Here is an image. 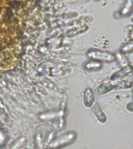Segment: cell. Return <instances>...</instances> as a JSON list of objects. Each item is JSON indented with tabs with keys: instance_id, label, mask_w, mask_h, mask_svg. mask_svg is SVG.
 <instances>
[{
	"instance_id": "cell-11",
	"label": "cell",
	"mask_w": 133,
	"mask_h": 149,
	"mask_svg": "<svg viewBox=\"0 0 133 149\" xmlns=\"http://www.w3.org/2000/svg\"><path fill=\"white\" fill-rule=\"evenodd\" d=\"M46 137L41 131H37L34 136L35 149H45Z\"/></svg>"
},
{
	"instance_id": "cell-14",
	"label": "cell",
	"mask_w": 133,
	"mask_h": 149,
	"mask_svg": "<svg viewBox=\"0 0 133 149\" xmlns=\"http://www.w3.org/2000/svg\"><path fill=\"white\" fill-rule=\"evenodd\" d=\"M26 142H27V138L26 137H20V138H18L13 142V144H12L9 149H20L26 144Z\"/></svg>"
},
{
	"instance_id": "cell-12",
	"label": "cell",
	"mask_w": 133,
	"mask_h": 149,
	"mask_svg": "<svg viewBox=\"0 0 133 149\" xmlns=\"http://www.w3.org/2000/svg\"><path fill=\"white\" fill-rule=\"evenodd\" d=\"M114 55H115V61L118 62V64L119 66L121 68L125 67L126 65L130 64L125 54L121 53L120 51H118L116 53H114Z\"/></svg>"
},
{
	"instance_id": "cell-10",
	"label": "cell",
	"mask_w": 133,
	"mask_h": 149,
	"mask_svg": "<svg viewBox=\"0 0 133 149\" xmlns=\"http://www.w3.org/2000/svg\"><path fill=\"white\" fill-rule=\"evenodd\" d=\"M103 63L97 61L89 60L84 63L83 68L88 72H96V71H100L103 68Z\"/></svg>"
},
{
	"instance_id": "cell-4",
	"label": "cell",
	"mask_w": 133,
	"mask_h": 149,
	"mask_svg": "<svg viewBox=\"0 0 133 149\" xmlns=\"http://www.w3.org/2000/svg\"><path fill=\"white\" fill-rule=\"evenodd\" d=\"M133 73V65L132 64L126 65L125 67L121 68L120 69L118 70L117 72H114L110 77V80L113 82H116L121 80L126 79L130 74Z\"/></svg>"
},
{
	"instance_id": "cell-3",
	"label": "cell",
	"mask_w": 133,
	"mask_h": 149,
	"mask_svg": "<svg viewBox=\"0 0 133 149\" xmlns=\"http://www.w3.org/2000/svg\"><path fill=\"white\" fill-rule=\"evenodd\" d=\"M86 55L89 60H93L101 63H112L115 61L114 53L101 49L91 48L86 51Z\"/></svg>"
},
{
	"instance_id": "cell-18",
	"label": "cell",
	"mask_w": 133,
	"mask_h": 149,
	"mask_svg": "<svg viewBox=\"0 0 133 149\" xmlns=\"http://www.w3.org/2000/svg\"><path fill=\"white\" fill-rule=\"evenodd\" d=\"M132 88H133V86H132Z\"/></svg>"
},
{
	"instance_id": "cell-5",
	"label": "cell",
	"mask_w": 133,
	"mask_h": 149,
	"mask_svg": "<svg viewBox=\"0 0 133 149\" xmlns=\"http://www.w3.org/2000/svg\"><path fill=\"white\" fill-rule=\"evenodd\" d=\"M113 90H114V83L111 80H107L100 83L97 87H96L95 90L93 92L95 95L100 96L111 93Z\"/></svg>"
},
{
	"instance_id": "cell-6",
	"label": "cell",
	"mask_w": 133,
	"mask_h": 149,
	"mask_svg": "<svg viewBox=\"0 0 133 149\" xmlns=\"http://www.w3.org/2000/svg\"><path fill=\"white\" fill-rule=\"evenodd\" d=\"M91 111L93 113V116L97 120V121L101 124H104L107 122V116L103 110L102 107L97 102H95L91 107Z\"/></svg>"
},
{
	"instance_id": "cell-2",
	"label": "cell",
	"mask_w": 133,
	"mask_h": 149,
	"mask_svg": "<svg viewBox=\"0 0 133 149\" xmlns=\"http://www.w3.org/2000/svg\"><path fill=\"white\" fill-rule=\"evenodd\" d=\"M78 134L74 130H70L55 137L48 144V149H62L70 144H73L77 139Z\"/></svg>"
},
{
	"instance_id": "cell-13",
	"label": "cell",
	"mask_w": 133,
	"mask_h": 149,
	"mask_svg": "<svg viewBox=\"0 0 133 149\" xmlns=\"http://www.w3.org/2000/svg\"><path fill=\"white\" fill-rule=\"evenodd\" d=\"M119 51L124 54L132 53L133 52V40H130L128 42H126L120 47Z\"/></svg>"
},
{
	"instance_id": "cell-9",
	"label": "cell",
	"mask_w": 133,
	"mask_h": 149,
	"mask_svg": "<svg viewBox=\"0 0 133 149\" xmlns=\"http://www.w3.org/2000/svg\"><path fill=\"white\" fill-rule=\"evenodd\" d=\"M114 90H121V89H127V88H132L133 86V79L129 75L126 79L121 80L119 81L114 82Z\"/></svg>"
},
{
	"instance_id": "cell-1",
	"label": "cell",
	"mask_w": 133,
	"mask_h": 149,
	"mask_svg": "<svg viewBox=\"0 0 133 149\" xmlns=\"http://www.w3.org/2000/svg\"><path fill=\"white\" fill-rule=\"evenodd\" d=\"M66 104H67V100H66V97H65L61 103V107L58 110L42 113L38 115V118L42 121H49L58 119V130H62L65 127V126Z\"/></svg>"
},
{
	"instance_id": "cell-8",
	"label": "cell",
	"mask_w": 133,
	"mask_h": 149,
	"mask_svg": "<svg viewBox=\"0 0 133 149\" xmlns=\"http://www.w3.org/2000/svg\"><path fill=\"white\" fill-rule=\"evenodd\" d=\"M133 12V0H125V2L119 9V16L125 18L131 16Z\"/></svg>"
},
{
	"instance_id": "cell-17",
	"label": "cell",
	"mask_w": 133,
	"mask_h": 149,
	"mask_svg": "<svg viewBox=\"0 0 133 149\" xmlns=\"http://www.w3.org/2000/svg\"><path fill=\"white\" fill-rule=\"evenodd\" d=\"M94 1H100V0H94Z\"/></svg>"
},
{
	"instance_id": "cell-15",
	"label": "cell",
	"mask_w": 133,
	"mask_h": 149,
	"mask_svg": "<svg viewBox=\"0 0 133 149\" xmlns=\"http://www.w3.org/2000/svg\"><path fill=\"white\" fill-rule=\"evenodd\" d=\"M126 109L130 113H133V101H131L126 104Z\"/></svg>"
},
{
	"instance_id": "cell-7",
	"label": "cell",
	"mask_w": 133,
	"mask_h": 149,
	"mask_svg": "<svg viewBox=\"0 0 133 149\" xmlns=\"http://www.w3.org/2000/svg\"><path fill=\"white\" fill-rule=\"evenodd\" d=\"M83 102L84 107L86 108H91L95 103V94L92 88H86L84 90L83 95Z\"/></svg>"
},
{
	"instance_id": "cell-16",
	"label": "cell",
	"mask_w": 133,
	"mask_h": 149,
	"mask_svg": "<svg viewBox=\"0 0 133 149\" xmlns=\"http://www.w3.org/2000/svg\"><path fill=\"white\" fill-rule=\"evenodd\" d=\"M129 38H130V40H133V27L131 30L130 33H129Z\"/></svg>"
},
{
	"instance_id": "cell-19",
	"label": "cell",
	"mask_w": 133,
	"mask_h": 149,
	"mask_svg": "<svg viewBox=\"0 0 133 149\" xmlns=\"http://www.w3.org/2000/svg\"><path fill=\"white\" fill-rule=\"evenodd\" d=\"M132 14H133V12H132Z\"/></svg>"
}]
</instances>
